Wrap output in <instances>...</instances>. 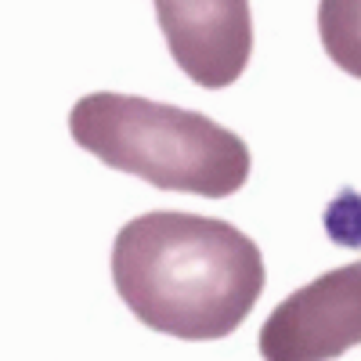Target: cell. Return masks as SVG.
Instances as JSON below:
<instances>
[{
    "label": "cell",
    "instance_id": "2",
    "mask_svg": "<svg viewBox=\"0 0 361 361\" xmlns=\"http://www.w3.org/2000/svg\"><path fill=\"white\" fill-rule=\"evenodd\" d=\"M69 134L112 170L206 199L235 195L253 166L246 141L228 127L137 94L98 90L80 98L69 112Z\"/></svg>",
    "mask_w": 361,
    "mask_h": 361
},
{
    "label": "cell",
    "instance_id": "1",
    "mask_svg": "<svg viewBox=\"0 0 361 361\" xmlns=\"http://www.w3.org/2000/svg\"><path fill=\"white\" fill-rule=\"evenodd\" d=\"M112 282L148 329L177 340H224L264 293V257L217 217L156 209L119 228Z\"/></svg>",
    "mask_w": 361,
    "mask_h": 361
},
{
    "label": "cell",
    "instance_id": "4",
    "mask_svg": "<svg viewBox=\"0 0 361 361\" xmlns=\"http://www.w3.org/2000/svg\"><path fill=\"white\" fill-rule=\"evenodd\" d=\"M173 62L206 90L231 87L253 54L250 0H152Z\"/></svg>",
    "mask_w": 361,
    "mask_h": 361
},
{
    "label": "cell",
    "instance_id": "3",
    "mask_svg": "<svg viewBox=\"0 0 361 361\" xmlns=\"http://www.w3.org/2000/svg\"><path fill=\"white\" fill-rule=\"evenodd\" d=\"M361 343V260L296 289L260 329L264 361H333Z\"/></svg>",
    "mask_w": 361,
    "mask_h": 361
},
{
    "label": "cell",
    "instance_id": "5",
    "mask_svg": "<svg viewBox=\"0 0 361 361\" xmlns=\"http://www.w3.org/2000/svg\"><path fill=\"white\" fill-rule=\"evenodd\" d=\"M318 37L333 62L361 80V0H322Z\"/></svg>",
    "mask_w": 361,
    "mask_h": 361
}]
</instances>
